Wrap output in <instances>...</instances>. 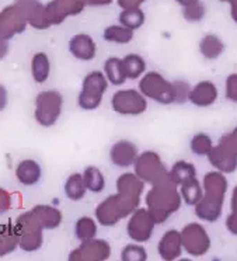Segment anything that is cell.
Masks as SVG:
<instances>
[{"label":"cell","mask_w":237,"mask_h":261,"mask_svg":"<svg viewBox=\"0 0 237 261\" xmlns=\"http://www.w3.org/2000/svg\"><path fill=\"white\" fill-rule=\"evenodd\" d=\"M62 222V212L51 205H37L33 210L21 214L16 221L18 233L38 232L44 229H55Z\"/></svg>","instance_id":"1"},{"label":"cell","mask_w":237,"mask_h":261,"mask_svg":"<svg viewBox=\"0 0 237 261\" xmlns=\"http://www.w3.org/2000/svg\"><path fill=\"white\" fill-rule=\"evenodd\" d=\"M62 106L63 97L59 91H41L35 98V121L42 126H52L61 117Z\"/></svg>","instance_id":"2"},{"label":"cell","mask_w":237,"mask_h":261,"mask_svg":"<svg viewBox=\"0 0 237 261\" xmlns=\"http://www.w3.org/2000/svg\"><path fill=\"white\" fill-rule=\"evenodd\" d=\"M108 79L106 74L98 70L90 72L83 80V89L80 91L79 98V107L83 110H96L101 104L102 94L107 91Z\"/></svg>","instance_id":"3"},{"label":"cell","mask_w":237,"mask_h":261,"mask_svg":"<svg viewBox=\"0 0 237 261\" xmlns=\"http://www.w3.org/2000/svg\"><path fill=\"white\" fill-rule=\"evenodd\" d=\"M141 91L143 96L150 97L152 100L162 102V104H170L175 101V87L170 85L169 82L162 77V74L156 72L147 73L141 80Z\"/></svg>","instance_id":"4"},{"label":"cell","mask_w":237,"mask_h":261,"mask_svg":"<svg viewBox=\"0 0 237 261\" xmlns=\"http://www.w3.org/2000/svg\"><path fill=\"white\" fill-rule=\"evenodd\" d=\"M27 17L20 7L13 3L0 12V35L6 40H12L14 35L23 34L27 29Z\"/></svg>","instance_id":"5"},{"label":"cell","mask_w":237,"mask_h":261,"mask_svg":"<svg viewBox=\"0 0 237 261\" xmlns=\"http://www.w3.org/2000/svg\"><path fill=\"white\" fill-rule=\"evenodd\" d=\"M87 6V0H51L45 5L51 25L62 24L69 16H77Z\"/></svg>","instance_id":"6"},{"label":"cell","mask_w":237,"mask_h":261,"mask_svg":"<svg viewBox=\"0 0 237 261\" xmlns=\"http://www.w3.org/2000/svg\"><path fill=\"white\" fill-rule=\"evenodd\" d=\"M146 100L134 90H119L113 97V108L122 115H139L146 111Z\"/></svg>","instance_id":"7"},{"label":"cell","mask_w":237,"mask_h":261,"mask_svg":"<svg viewBox=\"0 0 237 261\" xmlns=\"http://www.w3.org/2000/svg\"><path fill=\"white\" fill-rule=\"evenodd\" d=\"M182 244L194 255H201L209 249V238L205 229L198 223H191L182 230Z\"/></svg>","instance_id":"8"},{"label":"cell","mask_w":237,"mask_h":261,"mask_svg":"<svg viewBox=\"0 0 237 261\" xmlns=\"http://www.w3.org/2000/svg\"><path fill=\"white\" fill-rule=\"evenodd\" d=\"M25 14L29 24L35 30H46L51 27V23L46 16L45 6L40 0H14Z\"/></svg>","instance_id":"9"},{"label":"cell","mask_w":237,"mask_h":261,"mask_svg":"<svg viewBox=\"0 0 237 261\" xmlns=\"http://www.w3.org/2000/svg\"><path fill=\"white\" fill-rule=\"evenodd\" d=\"M149 212L145 210H139L135 215L130 218L128 223V233L136 242H146L152 236V227L156 223L153 215L147 216Z\"/></svg>","instance_id":"10"},{"label":"cell","mask_w":237,"mask_h":261,"mask_svg":"<svg viewBox=\"0 0 237 261\" xmlns=\"http://www.w3.org/2000/svg\"><path fill=\"white\" fill-rule=\"evenodd\" d=\"M108 257V244L104 240H86L79 249L73 250L69 260H104Z\"/></svg>","instance_id":"11"},{"label":"cell","mask_w":237,"mask_h":261,"mask_svg":"<svg viewBox=\"0 0 237 261\" xmlns=\"http://www.w3.org/2000/svg\"><path fill=\"white\" fill-rule=\"evenodd\" d=\"M69 51L76 59L91 61L96 58L97 46L94 40L87 34H76L69 41Z\"/></svg>","instance_id":"12"},{"label":"cell","mask_w":237,"mask_h":261,"mask_svg":"<svg viewBox=\"0 0 237 261\" xmlns=\"http://www.w3.org/2000/svg\"><path fill=\"white\" fill-rule=\"evenodd\" d=\"M218 98V89L212 82H201L190 90L188 100L198 107H209Z\"/></svg>","instance_id":"13"},{"label":"cell","mask_w":237,"mask_h":261,"mask_svg":"<svg viewBox=\"0 0 237 261\" xmlns=\"http://www.w3.org/2000/svg\"><path fill=\"white\" fill-rule=\"evenodd\" d=\"M17 247H20V233L16 222L0 225V257L10 254Z\"/></svg>","instance_id":"14"},{"label":"cell","mask_w":237,"mask_h":261,"mask_svg":"<svg viewBox=\"0 0 237 261\" xmlns=\"http://www.w3.org/2000/svg\"><path fill=\"white\" fill-rule=\"evenodd\" d=\"M138 159V150L134 143L121 141L111 150V160L118 167H129Z\"/></svg>","instance_id":"15"},{"label":"cell","mask_w":237,"mask_h":261,"mask_svg":"<svg viewBox=\"0 0 237 261\" xmlns=\"http://www.w3.org/2000/svg\"><path fill=\"white\" fill-rule=\"evenodd\" d=\"M182 239L177 230H170L164 234L159 243V253L163 260H174L180 257Z\"/></svg>","instance_id":"16"},{"label":"cell","mask_w":237,"mask_h":261,"mask_svg":"<svg viewBox=\"0 0 237 261\" xmlns=\"http://www.w3.org/2000/svg\"><path fill=\"white\" fill-rule=\"evenodd\" d=\"M16 177L23 186H34L41 178V166L33 159L20 162L16 167Z\"/></svg>","instance_id":"17"},{"label":"cell","mask_w":237,"mask_h":261,"mask_svg":"<svg viewBox=\"0 0 237 261\" xmlns=\"http://www.w3.org/2000/svg\"><path fill=\"white\" fill-rule=\"evenodd\" d=\"M51 73V62L45 52H37L31 59V74L37 83H44Z\"/></svg>","instance_id":"18"},{"label":"cell","mask_w":237,"mask_h":261,"mask_svg":"<svg viewBox=\"0 0 237 261\" xmlns=\"http://www.w3.org/2000/svg\"><path fill=\"white\" fill-rule=\"evenodd\" d=\"M104 74L107 76L108 82L114 86L124 85L126 77L124 62L119 58H108L104 63Z\"/></svg>","instance_id":"19"},{"label":"cell","mask_w":237,"mask_h":261,"mask_svg":"<svg viewBox=\"0 0 237 261\" xmlns=\"http://www.w3.org/2000/svg\"><path fill=\"white\" fill-rule=\"evenodd\" d=\"M199 51L206 59H216L225 51V44L218 35L208 34L205 35L199 44Z\"/></svg>","instance_id":"20"},{"label":"cell","mask_w":237,"mask_h":261,"mask_svg":"<svg viewBox=\"0 0 237 261\" xmlns=\"http://www.w3.org/2000/svg\"><path fill=\"white\" fill-rule=\"evenodd\" d=\"M104 40L113 44H129L134 38V30L125 27L122 24H114L104 30Z\"/></svg>","instance_id":"21"},{"label":"cell","mask_w":237,"mask_h":261,"mask_svg":"<svg viewBox=\"0 0 237 261\" xmlns=\"http://www.w3.org/2000/svg\"><path fill=\"white\" fill-rule=\"evenodd\" d=\"M86 190H87V187H86L85 180H83V174H79V173L70 174L65 182V194L72 201H80L85 197Z\"/></svg>","instance_id":"22"},{"label":"cell","mask_w":237,"mask_h":261,"mask_svg":"<svg viewBox=\"0 0 237 261\" xmlns=\"http://www.w3.org/2000/svg\"><path fill=\"white\" fill-rule=\"evenodd\" d=\"M119 23L135 31L145 23V13L142 12L141 7L122 9V12L119 14Z\"/></svg>","instance_id":"23"},{"label":"cell","mask_w":237,"mask_h":261,"mask_svg":"<svg viewBox=\"0 0 237 261\" xmlns=\"http://www.w3.org/2000/svg\"><path fill=\"white\" fill-rule=\"evenodd\" d=\"M83 180H85L86 187L91 193H101L106 187V178L102 173L94 166H89L83 173Z\"/></svg>","instance_id":"24"},{"label":"cell","mask_w":237,"mask_h":261,"mask_svg":"<svg viewBox=\"0 0 237 261\" xmlns=\"http://www.w3.org/2000/svg\"><path fill=\"white\" fill-rule=\"evenodd\" d=\"M125 68V73L128 79H138L139 76L143 74L145 69H146V62L142 59V57L136 55V54H129L122 59Z\"/></svg>","instance_id":"25"},{"label":"cell","mask_w":237,"mask_h":261,"mask_svg":"<svg viewBox=\"0 0 237 261\" xmlns=\"http://www.w3.org/2000/svg\"><path fill=\"white\" fill-rule=\"evenodd\" d=\"M97 226L94 221L89 218V216H83L80 218L79 221L76 222V226H74V233H76V238L86 242V240H91V239L96 236Z\"/></svg>","instance_id":"26"},{"label":"cell","mask_w":237,"mask_h":261,"mask_svg":"<svg viewBox=\"0 0 237 261\" xmlns=\"http://www.w3.org/2000/svg\"><path fill=\"white\" fill-rule=\"evenodd\" d=\"M42 240H44V238H42V230L21 233L20 234V249L27 251V253L37 251L38 249H41Z\"/></svg>","instance_id":"27"},{"label":"cell","mask_w":237,"mask_h":261,"mask_svg":"<svg viewBox=\"0 0 237 261\" xmlns=\"http://www.w3.org/2000/svg\"><path fill=\"white\" fill-rule=\"evenodd\" d=\"M194 177H195V169L192 167L191 163H186V162H180L174 165V169L171 171V180L177 184H182Z\"/></svg>","instance_id":"28"},{"label":"cell","mask_w":237,"mask_h":261,"mask_svg":"<svg viewBox=\"0 0 237 261\" xmlns=\"http://www.w3.org/2000/svg\"><path fill=\"white\" fill-rule=\"evenodd\" d=\"M191 149L194 153H197L198 156H205V154L210 153L212 150V142L209 139L208 135L205 134H198L194 137L191 142Z\"/></svg>","instance_id":"29"},{"label":"cell","mask_w":237,"mask_h":261,"mask_svg":"<svg viewBox=\"0 0 237 261\" xmlns=\"http://www.w3.org/2000/svg\"><path fill=\"white\" fill-rule=\"evenodd\" d=\"M182 16H184L187 21H191V23L201 21L205 17V6L201 2H198V3L191 5V6L182 7Z\"/></svg>","instance_id":"30"},{"label":"cell","mask_w":237,"mask_h":261,"mask_svg":"<svg viewBox=\"0 0 237 261\" xmlns=\"http://www.w3.org/2000/svg\"><path fill=\"white\" fill-rule=\"evenodd\" d=\"M227 98L230 101L237 102V74H230L227 77Z\"/></svg>","instance_id":"31"},{"label":"cell","mask_w":237,"mask_h":261,"mask_svg":"<svg viewBox=\"0 0 237 261\" xmlns=\"http://www.w3.org/2000/svg\"><path fill=\"white\" fill-rule=\"evenodd\" d=\"M12 208V195L5 188H0V215Z\"/></svg>","instance_id":"32"},{"label":"cell","mask_w":237,"mask_h":261,"mask_svg":"<svg viewBox=\"0 0 237 261\" xmlns=\"http://www.w3.org/2000/svg\"><path fill=\"white\" fill-rule=\"evenodd\" d=\"M117 2L122 9H130V7H141L142 3H145L146 0H117Z\"/></svg>","instance_id":"33"},{"label":"cell","mask_w":237,"mask_h":261,"mask_svg":"<svg viewBox=\"0 0 237 261\" xmlns=\"http://www.w3.org/2000/svg\"><path fill=\"white\" fill-rule=\"evenodd\" d=\"M9 40L6 38H3L2 35H0V61L2 59H5L7 57V54H9Z\"/></svg>","instance_id":"34"},{"label":"cell","mask_w":237,"mask_h":261,"mask_svg":"<svg viewBox=\"0 0 237 261\" xmlns=\"http://www.w3.org/2000/svg\"><path fill=\"white\" fill-rule=\"evenodd\" d=\"M7 106V90L3 85H0V111Z\"/></svg>","instance_id":"35"},{"label":"cell","mask_w":237,"mask_h":261,"mask_svg":"<svg viewBox=\"0 0 237 261\" xmlns=\"http://www.w3.org/2000/svg\"><path fill=\"white\" fill-rule=\"evenodd\" d=\"M113 0H87L89 6H108Z\"/></svg>","instance_id":"36"},{"label":"cell","mask_w":237,"mask_h":261,"mask_svg":"<svg viewBox=\"0 0 237 261\" xmlns=\"http://www.w3.org/2000/svg\"><path fill=\"white\" fill-rule=\"evenodd\" d=\"M229 3H230L231 18H233V21L237 23V0H229Z\"/></svg>","instance_id":"37"},{"label":"cell","mask_w":237,"mask_h":261,"mask_svg":"<svg viewBox=\"0 0 237 261\" xmlns=\"http://www.w3.org/2000/svg\"><path fill=\"white\" fill-rule=\"evenodd\" d=\"M199 0H175V3H178L181 7H187V6H191L194 3H198Z\"/></svg>","instance_id":"38"},{"label":"cell","mask_w":237,"mask_h":261,"mask_svg":"<svg viewBox=\"0 0 237 261\" xmlns=\"http://www.w3.org/2000/svg\"><path fill=\"white\" fill-rule=\"evenodd\" d=\"M219 2H227L229 3V0H219Z\"/></svg>","instance_id":"39"}]
</instances>
